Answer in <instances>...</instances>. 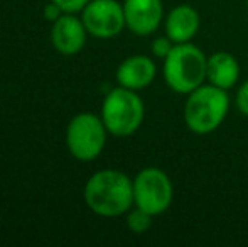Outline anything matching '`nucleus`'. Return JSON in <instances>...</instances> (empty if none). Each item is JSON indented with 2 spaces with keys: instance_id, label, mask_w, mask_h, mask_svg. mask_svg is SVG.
Here are the masks:
<instances>
[{
  "instance_id": "1",
  "label": "nucleus",
  "mask_w": 248,
  "mask_h": 247,
  "mask_svg": "<svg viewBox=\"0 0 248 247\" xmlns=\"http://www.w3.org/2000/svg\"><path fill=\"white\" fill-rule=\"evenodd\" d=\"M85 201L101 217L124 215L134 203V181L117 169L98 171L86 183Z\"/></svg>"
},
{
  "instance_id": "2",
  "label": "nucleus",
  "mask_w": 248,
  "mask_h": 247,
  "mask_svg": "<svg viewBox=\"0 0 248 247\" xmlns=\"http://www.w3.org/2000/svg\"><path fill=\"white\" fill-rule=\"evenodd\" d=\"M228 109L230 97L226 90L211 83H202L187 97L184 105V122L194 134H211L223 124Z\"/></svg>"
},
{
  "instance_id": "3",
  "label": "nucleus",
  "mask_w": 248,
  "mask_h": 247,
  "mask_svg": "<svg viewBox=\"0 0 248 247\" xmlns=\"http://www.w3.org/2000/svg\"><path fill=\"white\" fill-rule=\"evenodd\" d=\"M208 58L191 43L174 44L169 56L164 60V80L176 93L189 95L206 80Z\"/></svg>"
},
{
  "instance_id": "4",
  "label": "nucleus",
  "mask_w": 248,
  "mask_h": 247,
  "mask_svg": "<svg viewBox=\"0 0 248 247\" xmlns=\"http://www.w3.org/2000/svg\"><path fill=\"white\" fill-rule=\"evenodd\" d=\"M144 112V102L137 92L118 86L105 97L101 105V120L110 134L127 137L142 125Z\"/></svg>"
},
{
  "instance_id": "5",
  "label": "nucleus",
  "mask_w": 248,
  "mask_h": 247,
  "mask_svg": "<svg viewBox=\"0 0 248 247\" xmlns=\"http://www.w3.org/2000/svg\"><path fill=\"white\" fill-rule=\"evenodd\" d=\"M107 142V127L93 114H78L73 117L66 131V144L73 158L93 161L101 154Z\"/></svg>"
},
{
  "instance_id": "6",
  "label": "nucleus",
  "mask_w": 248,
  "mask_h": 247,
  "mask_svg": "<svg viewBox=\"0 0 248 247\" xmlns=\"http://www.w3.org/2000/svg\"><path fill=\"white\" fill-rule=\"evenodd\" d=\"M174 188L159 168H145L134 180V203L150 215H160L170 207Z\"/></svg>"
},
{
  "instance_id": "7",
  "label": "nucleus",
  "mask_w": 248,
  "mask_h": 247,
  "mask_svg": "<svg viewBox=\"0 0 248 247\" xmlns=\"http://www.w3.org/2000/svg\"><path fill=\"white\" fill-rule=\"evenodd\" d=\"M83 24L92 36L100 39L118 36L127 26L124 3L117 0H92L83 9Z\"/></svg>"
},
{
  "instance_id": "8",
  "label": "nucleus",
  "mask_w": 248,
  "mask_h": 247,
  "mask_svg": "<svg viewBox=\"0 0 248 247\" xmlns=\"http://www.w3.org/2000/svg\"><path fill=\"white\" fill-rule=\"evenodd\" d=\"M124 14L125 24L132 33L137 36H150L162 22V0H125Z\"/></svg>"
},
{
  "instance_id": "9",
  "label": "nucleus",
  "mask_w": 248,
  "mask_h": 247,
  "mask_svg": "<svg viewBox=\"0 0 248 247\" xmlns=\"http://www.w3.org/2000/svg\"><path fill=\"white\" fill-rule=\"evenodd\" d=\"M86 27L83 20L78 17L61 16L58 20H54V26L51 31V39L54 48L61 54H76L83 49L86 43Z\"/></svg>"
},
{
  "instance_id": "10",
  "label": "nucleus",
  "mask_w": 248,
  "mask_h": 247,
  "mask_svg": "<svg viewBox=\"0 0 248 247\" xmlns=\"http://www.w3.org/2000/svg\"><path fill=\"white\" fill-rule=\"evenodd\" d=\"M155 63L144 54H135L120 63L117 69V82L130 90H144L155 78Z\"/></svg>"
},
{
  "instance_id": "11",
  "label": "nucleus",
  "mask_w": 248,
  "mask_h": 247,
  "mask_svg": "<svg viewBox=\"0 0 248 247\" xmlns=\"http://www.w3.org/2000/svg\"><path fill=\"white\" fill-rule=\"evenodd\" d=\"M199 31V14L191 5H177L166 19V36L174 44L189 43Z\"/></svg>"
},
{
  "instance_id": "12",
  "label": "nucleus",
  "mask_w": 248,
  "mask_h": 247,
  "mask_svg": "<svg viewBox=\"0 0 248 247\" xmlns=\"http://www.w3.org/2000/svg\"><path fill=\"white\" fill-rule=\"evenodd\" d=\"M240 78V65L233 54L226 51H218L208 58L206 80L211 85L219 86L223 90H230L236 85Z\"/></svg>"
},
{
  "instance_id": "13",
  "label": "nucleus",
  "mask_w": 248,
  "mask_h": 247,
  "mask_svg": "<svg viewBox=\"0 0 248 247\" xmlns=\"http://www.w3.org/2000/svg\"><path fill=\"white\" fill-rule=\"evenodd\" d=\"M152 217L154 215H150L149 212L137 207L135 210H132L128 214L127 225L134 234H144V232H147L150 229V225H152Z\"/></svg>"
},
{
  "instance_id": "14",
  "label": "nucleus",
  "mask_w": 248,
  "mask_h": 247,
  "mask_svg": "<svg viewBox=\"0 0 248 247\" xmlns=\"http://www.w3.org/2000/svg\"><path fill=\"white\" fill-rule=\"evenodd\" d=\"M172 48H174V43L166 36V37H157V39L152 43V46H150V49H152V54L155 58L166 60V58L169 56L170 51H172Z\"/></svg>"
},
{
  "instance_id": "15",
  "label": "nucleus",
  "mask_w": 248,
  "mask_h": 247,
  "mask_svg": "<svg viewBox=\"0 0 248 247\" xmlns=\"http://www.w3.org/2000/svg\"><path fill=\"white\" fill-rule=\"evenodd\" d=\"M52 2L58 3V5L62 9V12L75 14V12H79V10L85 9L92 0H52Z\"/></svg>"
},
{
  "instance_id": "16",
  "label": "nucleus",
  "mask_w": 248,
  "mask_h": 247,
  "mask_svg": "<svg viewBox=\"0 0 248 247\" xmlns=\"http://www.w3.org/2000/svg\"><path fill=\"white\" fill-rule=\"evenodd\" d=\"M236 107L243 115L248 117V80L236 92Z\"/></svg>"
},
{
  "instance_id": "17",
  "label": "nucleus",
  "mask_w": 248,
  "mask_h": 247,
  "mask_svg": "<svg viewBox=\"0 0 248 247\" xmlns=\"http://www.w3.org/2000/svg\"><path fill=\"white\" fill-rule=\"evenodd\" d=\"M61 16H62V9L58 5V3L52 2L44 7V17H46L47 20H58Z\"/></svg>"
},
{
  "instance_id": "18",
  "label": "nucleus",
  "mask_w": 248,
  "mask_h": 247,
  "mask_svg": "<svg viewBox=\"0 0 248 247\" xmlns=\"http://www.w3.org/2000/svg\"><path fill=\"white\" fill-rule=\"evenodd\" d=\"M247 7H248V0H247Z\"/></svg>"
}]
</instances>
